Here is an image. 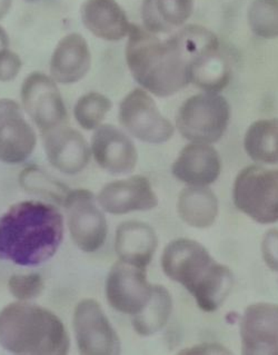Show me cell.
Wrapping results in <instances>:
<instances>
[{"label": "cell", "instance_id": "obj_1", "mask_svg": "<svg viewBox=\"0 0 278 355\" xmlns=\"http://www.w3.org/2000/svg\"><path fill=\"white\" fill-rule=\"evenodd\" d=\"M64 237V220L51 204L24 200L0 217V259L36 266L56 254Z\"/></svg>", "mask_w": 278, "mask_h": 355}, {"label": "cell", "instance_id": "obj_2", "mask_svg": "<svg viewBox=\"0 0 278 355\" xmlns=\"http://www.w3.org/2000/svg\"><path fill=\"white\" fill-rule=\"evenodd\" d=\"M164 273L183 285L202 311L218 310L234 286V275L219 264L202 244L189 239L169 243L162 255Z\"/></svg>", "mask_w": 278, "mask_h": 355}, {"label": "cell", "instance_id": "obj_3", "mask_svg": "<svg viewBox=\"0 0 278 355\" xmlns=\"http://www.w3.org/2000/svg\"><path fill=\"white\" fill-rule=\"evenodd\" d=\"M126 62L136 82L157 97L172 96L191 84L189 68L174 37L165 42L132 24Z\"/></svg>", "mask_w": 278, "mask_h": 355}, {"label": "cell", "instance_id": "obj_4", "mask_svg": "<svg viewBox=\"0 0 278 355\" xmlns=\"http://www.w3.org/2000/svg\"><path fill=\"white\" fill-rule=\"evenodd\" d=\"M69 344L62 320L45 307L19 301L0 311V345L9 352L65 355Z\"/></svg>", "mask_w": 278, "mask_h": 355}, {"label": "cell", "instance_id": "obj_5", "mask_svg": "<svg viewBox=\"0 0 278 355\" xmlns=\"http://www.w3.org/2000/svg\"><path fill=\"white\" fill-rule=\"evenodd\" d=\"M185 57L191 83L207 93H218L231 79V67L216 35L205 27L187 26L173 35Z\"/></svg>", "mask_w": 278, "mask_h": 355}, {"label": "cell", "instance_id": "obj_6", "mask_svg": "<svg viewBox=\"0 0 278 355\" xmlns=\"http://www.w3.org/2000/svg\"><path fill=\"white\" fill-rule=\"evenodd\" d=\"M231 119V106L217 93L198 94L186 99L178 110L176 126L184 139L213 144L222 139Z\"/></svg>", "mask_w": 278, "mask_h": 355}, {"label": "cell", "instance_id": "obj_7", "mask_svg": "<svg viewBox=\"0 0 278 355\" xmlns=\"http://www.w3.org/2000/svg\"><path fill=\"white\" fill-rule=\"evenodd\" d=\"M234 204L259 224L278 220V169L248 166L237 175L233 189Z\"/></svg>", "mask_w": 278, "mask_h": 355}, {"label": "cell", "instance_id": "obj_8", "mask_svg": "<svg viewBox=\"0 0 278 355\" xmlns=\"http://www.w3.org/2000/svg\"><path fill=\"white\" fill-rule=\"evenodd\" d=\"M97 198L88 189H71L64 200L68 229L82 251H98L106 241L107 220Z\"/></svg>", "mask_w": 278, "mask_h": 355}, {"label": "cell", "instance_id": "obj_9", "mask_svg": "<svg viewBox=\"0 0 278 355\" xmlns=\"http://www.w3.org/2000/svg\"><path fill=\"white\" fill-rule=\"evenodd\" d=\"M119 121L127 132L148 144H163L174 135V126L164 117L145 89L136 88L119 105Z\"/></svg>", "mask_w": 278, "mask_h": 355}, {"label": "cell", "instance_id": "obj_10", "mask_svg": "<svg viewBox=\"0 0 278 355\" xmlns=\"http://www.w3.org/2000/svg\"><path fill=\"white\" fill-rule=\"evenodd\" d=\"M24 110L40 128L42 135L67 121V110L56 82L40 71L26 77L21 85Z\"/></svg>", "mask_w": 278, "mask_h": 355}, {"label": "cell", "instance_id": "obj_11", "mask_svg": "<svg viewBox=\"0 0 278 355\" xmlns=\"http://www.w3.org/2000/svg\"><path fill=\"white\" fill-rule=\"evenodd\" d=\"M73 331L79 352L86 355L121 353V340L98 302L85 299L73 312Z\"/></svg>", "mask_w": 278, "mask_h": 355}, {"label": "cell", "instance_id": "obj_12", "mask_svg": "<svg viewBox=\"0 0 278 355\" xmlns=\"http://www.w3.org/2000/svg\"><path fill=\"white\" fill-rule=\"evenodd\" d=\"M153 288L154 285L147 279L146 268L119 261L107 277V301L121 313L134 316L146 306Z\"/></svg>", "mask_w": 278, "mask_h": 355}, {"label": "cell", "instance_id": "obj_13", "mask_svg": "<svg viewBox=\"0 0 278 355\" xmlns=\"http://www.w3.org/2000/svg\"><path fill=\"white\" fill-rule=\"evenodd\" d=\"M36 144V132L19 104L12 99H0V162L23 163L31 157Z\"/></svg>", "mask_w": 278, "mask_h": 355}, {"label": "cell", "instance_id": "obj_14", "mask_svg": "<svg viewBox=\"0 0 278 355\" xmlns=\"http://www.w3.org/2000/svg\"><path fill=\"white\" fill-rule=\"evenodd\" d=\"M241 338L243 354L278 355V305H250L241 322Z\"/></svg>", "mask_w": 278, "mask_h": 355}, {"label": "cell", "instance_id": "obj_15", "mask_svg": "<svg viewBox=\"0 0 278 355\" xmlns=\"http://www.w3.org/2000/svg\"><path fill=\"white\" fill-rule=\"evenodd\" d=\"M90 150L98 166L112 175L130 174L137 165L135 144L114 125H101L95 130Z\"/></svg>", "mask_w": 278, "mask_h": 355}, {"label": "cell", "instance_id": "obj_16", "mask_svg": "<svg viewBox=\"0 0 278 355\" xmlns=\"http://www.w3.org/2000/svg\"><path fill=\"white\" fill-rule=\"evenodd\" d=\"M101 209L114 215L149 211L158 205V198L148 178L136 175L105 185L97 196Z\"/></svg>", "mask_w": 278, "mask_h": 355}, {"label": "cell", "instance_id": "obj_17", "mask_svg": "<svg viewBox=\"0 0 278 355\" xmlns=\"http://www.w3.org/2000/svg\"><path fill=\"white\" fill-rule=\"evenodd\" d=\"M44 147L49 163L64 174H78L89 164L92 150L87 141L65 125L44 134Z\"/></svg>", "mask_w": 278, "mask_h": 355}, {"label": "cell", "instance_id": "obj_18", "mask_svg": "<svg viewBox=\"0 0 278 355\" xmlns=\"http://www.w3.org/2000/svg\"><path fill=\"white\" fill-rule=\"evenodd\" d=\"M222 171V162L209 144L194 143L184 147L172 166L178 181L189 187H207L216 182Z\"/></svg>", "mask_w": 278, "mask_h": 355}, {"label": "cell", "instance_id": "obj_19", "mask_svg": "<svg viewBox=\"0 0 278 355\" xmlns=\"http://www.w3.org/2000/svg\"><path fill=\"white\" fill-rule=\"evenodd\" d=\"M92 66L89 46L82 35H67L57 44L51 55V76L62 85L80 82Z\"/></svg>", "mask_w": 278, "mask_h": 355}, {"label": "cell", "instance_id": "obj_20", "mask_svg": "<svg viewBox=\"0 0 278 355\" xmlns=\"http://www.w3.org/2000/svg\"><path fill=\"white\" fill-rule=\"evenodd\" d=\"M88 31L107 42H119L130 34L132 24L116 0H86L80 9Z\"/></svg>", "mask_w": 278, "mask_h": 355}, {"label": "cell", "instance_id": "obj_21", "mask_svg": "<svg viewBox=\"0 0 278 355\" xmlns=\"http://www.w3.org/2000/svg\"><path fill=\"white\" fill-rule=\"evenodd\" d=\"M157 246V235L147 223L127 220L117 227L115 251L121 261L146 268Z\"/></svg>", "mask_w": 278, "mask_h": 355}, {"label": "cell", "instance_id": "obj_22", "mask_svg": "<svg viewBox=\"0 0 278 355\" xmlns=\"http://www.w3.org/2000/svg\"><path fill=\"white\" fill-rule=\"evenodd\" d=\"M194 0H144L141 18L144 26L153 34H166L189 19Z\"/></svg>", "mask_w": 278, "mask_h": 355}, {"label": "cell", "instance_id": "obj_23", "mask_svg": "<svg viewBox=\"0 0 278 355\" xmlns=\"http://www.w3.org/2000/svg\"><path fill=\"white\" fill-rule=\"evenodd\" d=\"M177 211L180 218L197 229L213 225L218 215V200L206 187H189L180 194Z\"/></svg>", "mask_w": 278, "mask_h": 355}, {"label": "cell", "instance_id": "obj_24", "mask_svg": "<svg viewBox=\"0 0 278 355\" xmlns=\"http://www.w3.org/2000/svg\"><path fill=\"white\" fill-rule=\"evenodd\" d=\"M244 147L254 162L278 164V119H261L250 125L245 135Z\"/></svg>", "mask_w": 278, "mask_h": 355}, {"label": "cell", "instance_id": "obj_25", "mask_svg": "<svg viewBox=\"0 0 278 355\" xmlns=\"http://www.w3.org/2000/svg\"><path fill=\"white\" fill-rule=\"evenodd\" d=\"M173 300L167 288L154 285L152 297L146 306L132 316L134 330L141 336H150L163 330L172 314Z\"/></svg>", "mask_w": 278, "mask_h": 355}, {"label": "cell", "instance_id": "obj_26", "mask_svg": "<svg viewBox=\"0 0 278 355\" xmlns=\"http://www.w3.org/2000/svg\"><path fill=\"white\" fill-rule=\"evenodd\" d=\"M20 187L26 192L62 204L71 189L38 166H28L19 175Z\"/></svg>", "mask_w": 278, "mask_h": 355}, {"label": "cell", "instance_id": "obj_27", "mask_svg": "<svg viewBox=\"0 0 278 355\" xmlns=\"http://www.w3.org/2000/svg\"><path fill=\"white\" fill-rule=\"evenodd\" d=\"M112 107L113 103L108 97L97 92H90L77 101L73 116L82 128L95 130L101 126Z\"/></svg>", "mask_w": 278, "mask_h": 355}, {"label": "cell", "instance_id": "obj_28", "mask_svg": "<svg viewBox=\"0 0 278 355\" xmlns=\"http://www.w3.org/2000/svg\"><path fill=\"white\" fill-rule=\"evenodd\" d=\"M248 24L256 36L278 37V0H254L248 8Z\"/></svg>", "mask_w": 278, "mask_h": 355}, {"label": "cell", "instance_id": "obj_29", "mask_svg": "<svg viewBox=\"0 0 278 355\" xmlns=\"http://www.w3.org/2000/svg\"><path fill=\"white\" fill-rule=\"evenodd\" d=\"M45 288L44 279L40 274H16L9 279L8 290L15 299L27 302L36 299Z\"/></svg>", "mask_w": 278, "mask_h": 355}, {"label": "cell", "instance_id": "obj_30", "mask_svg": "<svg viewBox=\"0 0 278 355\" xmlns=\"http://www.w3.org/2000/svg\"><path fill=\"white\" fill-rule=\"evenodd\" d=\"M23 62L14 51H3L0 54V83L12 82L19 75Z\"/></svg>", "mask_w": 278, "mask_h": 355}, {"label": "cell", "instance_id": "obj_31", "mask_svg": "<svg viewBox=\"0 0 278 355\" xmlns=\"http://www.w3.org/2000/svg\"><path fill=\"white\" fill-rule=\"evenodd\" d=\"M261 254L267 266L272 271L278 272V230L266 232L261 242Z\"/></svg>", "mask_w": 278, "mask_h": 355}, {"label": "cell", "instance_id": "obj_32", "mask_svg": "<svg viewBox=\"0 0 278 355\" xmlns=\"http://www.w3.org/2000/svg\"><path fill=\"white\" fill-rule=\"evenodd\" d=\"M9 49V37L6 31L0 26V54Z\"/></svg>", "mask_w": 278, "mask_h": 355}, {"label": "cell", "instance_id": "obj_33", "mask_svg": "<svg viewBox=\"0 0 278 355\" xmlns=\"http://www.w3.org/2000/svg\"><path fill=\"white\" fill-rule=\"evenodd\" d=\"M12 0H0V19H3L12 7Z\"/></svg>", "mask_w": 278, "mask_h": 355}, {"label": "cell", "instance_id": "obj_34", "mask_svg": "<svg viewBox=\"0 0 278 355\" xmlns=\"http://www.w3.org/2000/svg\"><path fill=\"white\" fill-rule=\"evenodd\" d=\"M26 1H29V3H35V1H38V0H26Z\"/></svg>", "mask_w": 278, "mask_h": 355}]
</instances>
